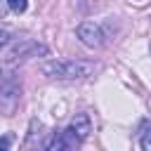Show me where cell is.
Returning <instances> with one entry per match:
<instances>
[{
	"label": "cell",
	"mask_w": 151,
	"mask_h": 151,
	"mask_svg": "<svg viewBox=\"0 0 151 151\" xmlns=\"http://www.w3.org/2000/svg\"><path fill=\"white\" fill-rule=\"evenodd\" d=\"M42 76L54 78V80H80L87 78L97 71L94 61H83V59H52L40 64Z\"/></svg>",
	"instance_id": "1"
},
{
	"label": "cell",
	"mask_w": 151,
	"mask_h": 151,
	"mask_svg": "<svg viewBox=\"0 0 151 151\" xmlns=\"http://www.w3.org/2000/svg\"><path fill=\"white\" fill-rule=\"evenodd\" d=\"M90 132H92V125H90V118H87V113H78L71 123H68V127L61 132L64 134V139H66V144H68V149L73 151L76 146H80L87 137H90Z\"/></svg>",
	"instance_id": "2"
},
{
	"label": "cell",
	"mask_w": 151,
	"mask_h": 151,
	"mask_svg": "<svg viewBox=\"0 0 151 151\" xmlns=\"http://www.w3.org/2000/svg\"><path fill=\"white\" fill-rule=\"evenodd\" d=\"M76 35H78V40L85 47H101L104 45V33H101V28L94 21H83L76 28Z\"/></svg>",
	"instance_id": "3"
},
{
	"label": "cell",
	"mask_w": 151,
	"mask_h": 151,
	"mask_svg": "<svg viewBox=\"0 0 151 151\" xmlns=\"http://www.w3.org/2000/svg\"><path fill=\"white\" fill-rule=\"evenodd\" d=\"M35 54H47V47L40 45V42H33V40H21V42L9 52V61H19V59L35 57Z\"/></svg>",
	"instance_id": "4"
},
{
	"label": "cell",
	"mask_w": 151,
	"mask_h": 151,
	"mask_svg": "<svg viewBox=\"0 0 151 151\" xmlns=\"http://www.w3.org/2000/svg\"><path fill=\"white\" fill-rule=\"evenodd\" d=\"M40 151H71V149H68L64 134L61 132H54V134L45 137V142L40 144Z\"/></svg>",
	"instance_id": "5"
},
{
	"label": "cell",
	"mask_w": 151,
	"mask_h": 151,
	"mask_svg": "<svg viewBox=\"0 0 151 151\" xmlns=\"http://www.w3.org/2000/svg\"><path fill=\"white\" fill-rule=\"evenodd\" d=\"M7 7H9V12H14V14H24V12L28 9V0H7Z\"/></svg>",
	"instance_id": "6"
},
{
	"label": "cell",
	"mask_w": 151,
	"mask_h": 151,
	"mask_svg": "<svg viewBox=\"0 0 151 151\" xmlns=\"http://www.w3.org/2000/svg\"><path fill=\"white\" fill-rule=\"evenodd\" d=\"M139 144H142V151H151V130H146V132L142 134Z\"/></svg>",
	"instance_id": "7"
},
{
	"label": "cell",
	"mask_w": 151,
	"mask_h": 151,
	"mask_svg": "<svg viewBox=\"0 0 151 151\" xmlns=\"http://www.w3.org/2000/svg\"><path fill=\"white\" fill-rule=\"evenodd\" d=\"M9 142H12V134H5V137L0 139V151H7V146H9Z\"/></svg>",
	"instance_id": "8"
},
{
	"label": "cell",
	"mask_w": 151,
	"mask_h": 151,
	"mask_svg": "<svg viewBox=\"0 0 151 151\" xmlns=\"http://www.w3.org/2000/svg\"><path fill=\"white\" fill-rule=\"evenodd\" d=\"M7 12H9L7 0H0V19H5V17H7Z\"/></svg>",
	"instance_id": "9"
},
{
	"label": "cell",
	"mask_w": 151,
	"mask_h": 151,
	"mask_svg": "<svg viewBox=\"0 0 151 151\" xmlns=\"http://www.w3.org/2000/svg\"><path fill=\"white\" fill-rule=\"evenodd\" d=\"M7 42H9V33L7 31H0V47H5Z\"/></svg>",
	"instance_id": "10"
},
{
	"label": "cell",
	"mask_w": 151,
	"mask_h": 151,
	"mask_svg": "<svg viewBox=\"0 0 151 151\" xmlns=\"http://www.w3.org/2000/svg\"><path fill=\"white\" fill-rule=\"evenodd\" d=\"M0 83H2V68H0Z\"/></svg>",
	"instance_id": "11"
}]
</instances>
